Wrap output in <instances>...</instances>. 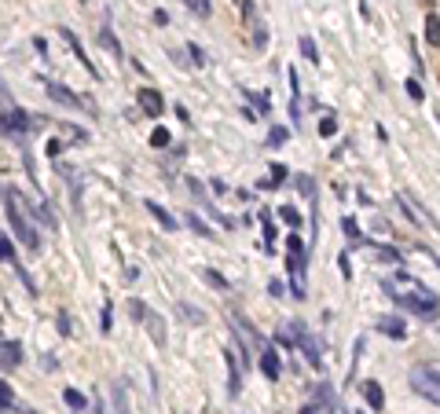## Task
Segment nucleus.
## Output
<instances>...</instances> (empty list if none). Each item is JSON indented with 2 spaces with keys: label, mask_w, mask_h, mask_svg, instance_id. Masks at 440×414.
<instances>
[{
  "label": "nucleus",
  "mask_w": 440,
  "mask_h": 414,
  "mask_svg": "<svg viewBox=\"0 0 440 414\" xmlns=\"http://www.w3.org/2000/svg\"><path fill=\"white\" fill-rule=\"evenodd\" d=\"M187 55L195 59V67H205V51H202L198 44H187Z\"/></svg>",
  "instance_id": "obj_33"
},
{
  "label": "nucleus",
  "mask_w": 440,
  "mask_h": 414,
  "mask_svg": "<svg viewBox=\"0 0 440 414\" xmlns=\"http://www.w3.org/2000/svg\"><path fill=\"white\" fill-rule=\"evenodd\" d=\"M136 103H139V110H144L147 118H162V110H165L162 92H154V88H139V92H136Z\"/></svg>",
  "instance_id": "obj_8"
},
{
  "label": "nucleus",
  "mask_w": 440,
  "mask_h": 414,
  "mask_svg": "<svg viewBox=\"0 0 440 414\" xmlns=\"http://www.w3.org/2000/svg\"><path fill=\"white\" fill-rule=\"evenodd\" d=\"M287 136H290L287 128H279V125H276V128H271V132H268V144H271V147H279V144H282V139H287Z\"/></svg>",
  "instance_id": "obj_30"
},
{
  "label": "nucleus",
  "mask_w": 440,
  "mask_h": 414,
  "mask_svg": "<svg viewBox=\"0 0 440 414\" xmlns=\"http://www.w3.org/2000/svg\"><path fill=\"white\" fill-rule=\"evenodd\" d=\"M180 312H184L187 319H195V322H202V319H205V316L198 312V308H191V304H180Z\"/></svg>",
  "instance_id": "obj_36"
},
{
  "label": "nucleus",
  "mask_w": 440,
  "mask_h": 414,
  "mask_svg": "<svg viewBox=\"0 0 440 414\" xmlns=\"http://www.w3.org/2000/svg\"><path fill=\"white\" fill-rule=\"evenodd\" d=\"M187 227H191V231H195V235H198V239H213V227H210V224H205V220H202L198 213H191V209H187Z\"/></svg>",
  "instance_id": "obj_16"
},
{
  "label": "nucleus",
  "mask_w": 440,
  "mask_h": 414,
  "mask_svg": "<svg viewBox=\"0 0 440 414\" xmlns=\"http://www.w3.org/2000/svg\"><path fill=\"white\" fill-rule=\"evenodd\" d=\"M268 293H271V297H282V293H287V286H282L279 279H271V282H268Z\"/></svg>",
  "instance_id": "obj_37"
},
{
  "label": "nucleus",
  "mask_w": 440,
  "mask_h": 414,
  "mask_svg": "<svg viewBox=\"0 0 440 414\" xmlns=\"http://www.w3.org/2000/svg\"><path fill=\"white\" fill-rule=\"evenodd\" d=\"M301 51H305V59H308V62H319V48H316L312 37H301Z\"/></svg>",
  "instance_id": "obj_22"
},
{
  "label": "nucleus",
  "mask_w": 440,
  "mask_h": 414,
  "mask_svg": "<svg viewBox=\"0 0 440 414\" xmlns=\"http://www.w3.org/2000/svg\"><path fill=\"white\" fill-rule=\"evenodd\" d=\"M297 187H301V195H308V198L316 195V180L312 176H297Z\"/></svg>",
  "instance_id": "obj_27"
},
{
  "label": "nucleus",
  "mask_w": 440,
  "mask_h": 414,
  "mask_svg": "<svg viewBox=\"0 0 440 414\" xmlns=\"http://www.w3.org/2000/svg\"><path fill=\"white\" fill-rule=\"evenodd\" d=\"M334 132H338V118H334V114H323V121H319V136H334Z\"/></svg>",
  "instance_id": "obj_20"
},
{
  "label": "nucleus",
  "mask_w": 440,
  "mask_h": 414,
  "mask_svg": "<svg viewBox=\"0 0 440 414\" xmlns=\"http://www.w3.org/2000/svg\"><path fill=\"white\" fill-rule=\"evenodd\" d=\"M418 4H425V8H430V4H433V0H418Z\"/></svg>",
  "instance_id": "obj_42"
},
{
  "label": "nucleus",
  "mask_w": 440,
  "mask_h": 414,
  "mask_svg": "<svg viewBox=\"0 0 440 414\" xmlns=\"http://www.w3.org/2000/svg\"><path fill=\"white\" fill-rule=\"evenodd\" d=\"M96 41H99V48H107L114 59H121V55H125V51H121V44H118V37H114V33L107 30V26H103V30L96 33Z\"/></svg>",
  "instance_id": "obj_14"
},
{
  "label": "nucleus",
  "mask_w": 440,
  "mask_h": 414,
  "mask_svg": "<svg viewBox=\"0 0 440 414\" xmlns=\"http://www.w3.org/2000/svg\"><path fill=\"white\" fill-rule=\"evenodd\" d=\"M114 411H118V414H128V404H125V389H121V385H114Z\"/></svg>",
  "instance_id": "obj_26"
},
{
  "label": "nucleus",
  "mask_w": 440,
  "mask_h": 414,
  "mask_svg": "<svg viewBox=\"0 0 440 414\" xmlns=\"http://www.w3.org/2000/svg\"><path fill=\"white\" fill-rule=\"evenodd\" d=\"M264 44H268V26L257 19L253 22V48H264Z\"/></svg>",
  "instance_id": "obj_21"
},
{
  "label": "nucleus",
  "mask_w": 440,
  "mask_h": 414,
  "mask_svg": "<svg viewBox=\"0 0 440 414\" xmlns=\"http://www.w3.org/2000/svg\"><path fill=\"white\" fill-rule=\"evenodd\" d=\"M62 399H67V407H74V411H85V396H81V393L67 389V393H62Z\"/></svg>",
  "instance_id": "obj_25"
},
{
  "label": "nucleus",
  "mask_w": 440,
  "mask_h": 414,
  "mask_svg": "<svg viewBox=\"0 0 440 414\" xmlns=\"http://www.w3.org/2000/svg\"><path fill=\"white\" fill-rule=\"evenodd\" d=\"M59 33H62V41H67V44H70V48L77 51V59H81V62H85V70H88V74H92V77H99V70H96V62H88V55H85V48H81V41H77V37H74L70 30H59Z\"/></svg>",
  "instance_id": "obj_13"
},
{
  "label": "nucleus",
  "mask_w": 440,
  "mask_h": 414,
  "mask_svg": "<svg viewBox=\"0 0 440 414\" xmlns=\"http://www.w3.org/2000/svg\"><path fill=\"white\" fill-rule=\"evenodd\" d=\"M404 88H407V96H411V99H415V103H422V99H425V92H422V85L415 81V77H411V81H407Z\"/></svg>",
  "instance_id": "obj_29"
},
{
  "label": "nucleus",
  "mask_w": 440,
  "mask_h": 414,
  "mask_svg": "<svg viewBox=\"0 0 440 414\" xmlns=\"http://www.w3.org/2000/svg\"><path fill=\"white\" fill-rule=\"evenodd\" d=\"M301 414H316V404H308V407H301Z\"/></svg>",
  "instance_id": "obj_41"
},
{
  "label": "nucleus",
  "mask_w": 440,
  "mask_h": 414,
  "mask_svg": "<svg viewBox=\"0 0 440 414\" xmlns=\"http://www.w3.org/2000/svg\"><path fill=\"white\" fill-rule=\"evenodd\" d=\"M99 330H103V334H110V301L103 304V312H99Z\"/></svg>",
  "instance_id": "obj_32"
},
{
  "label": "nucleus",
  "mask_w": 440,
  "mask_h": 414,
  "mask_svg": "<svg viewBox=\"0 0 440 414\" xmlns=\"http://www.w3.org/2000/svg\"><path fill=\"white\" fill-rule=\"evenodd\" d=\"M359 393H364V399H367V407H371V411H382V407H385V393H382V385H378V381H371V378H367L364 385H359Z\"/></svg>",
  "instance_id": "obj_11"
},
{
  "label": "nucleus",
  "mask_w": 440,
  "mask_h": 414,
  "mask_svg": "<svg viewBox=\"0 0 440 414\" xmlns=\"http://www.w3.org/2000/svg\"><path fill=\"white\" fill-rule=\"evenodd\" d=\"M144 209H147L154 220H158V224H162L165 231H176V216H173V213H165L158 202H151V198H147V202H144Z\"/></svg>",
  "instance_id": "obj_12"
},
{
  "label": "nucleus",
  "mask_w": 440,
  "mask_h": 414,
  "mask_svg": "<svg viewBox=\"0 0 440 414\" xmlns=\"http://www.w3.org/2000/svg\"><path fill=\"white\" fill-rule=\"evenodd\" d=\"M195 11L198 15H210V0H195Z\"/></svg>",
  "instance_id": "obj_40"
},
{
  "label": "nucleus",
  "mask_w": 440,
  "mask_h": 414,
  "mask_svg": "<svg viewBox=\"0 0 440 414\" xmlns=\"http://www.w3.org/2000/svg\"><path fill=\"white\" fill-rule=\"evenodd\" d=\"M338 268H341V275H345V279H353V268H348V253L338 257Z\"/></svg>",
  "instance_id": "obj_38"
},
{
  "label": "nucleus",
  "mask_w": 440,
  "mask_h": 414,
  "mask_svg": "<svg viewBox=\"0 0 440 414\" xmlns=\"http://www.w3.org/2000/svg\"><path fill=\"white\" fill-rule=\"evenodd\" d=\"M0 396H4V411H15V399H11V385H0Z\"/></svg>",
  "instance_id": "obj_34"
},
{
  "label": "nucleus",
  "mask_w": 440,
  "mask_h": 414,
  "mask_svg": "<svg viewBox=\"0 0 440 414\" xmlns=\"http://www.w3.org/2000/svg\"><path fill=\"white\" fill-rule=\"evenodd\" d=\"M279 216H282V220H287V224H290V227H297V224H301V213H297V209H294V205H279Z\"/></svg>",
  "instance_id": "obj_23"
},
{
  "label": "nucleus",
  "mask_w": 440,
  "mask_h": 414,
  "mask_svg": "<svg viewBox=\"0 0 440 414\" xmlns=\"http://www.w3.org/2000/svg\"><path fill=\"white\" fill-rule=\"evenodd\" d=\"M385 338H396V341H404L407 338V322L400 319V316H378V322H374Z\"/></svg>",
  "instance_id": "obj_9"
},
{
  "label": "nucleus",
  "mask_w": 440,
  "mask_h": 414,
  "mask_svg": "<svg viewBox=\"0 0 440 414\" xmlns=\"http://www.w3.org/2000/svg\"><path fill=\"white\" fill-rule=\"evenodd\" d=\"M400 279H404L415 293H400V290L393 293V290H389V293H393V301H396V308H407V312H415V316H422V319H433V316L440 312V297H437L433 290H425L422 282L407 279L404 271H400Z\"/></svg>",
  "instance_id": "obj_1"
},
{
  "label": "nucleus",
  "mask_w": 440,
  "mask_h": 414,
  "mask_svg": "<svg viewBox=\"0 0 440 414\" xmlns=\"http://www.w3.org/2000/svg\"><path fill=\"white\" fill-rule=\"evenodd\" d=\"M411 389L418 396H425L430 404H440V374L430 367H415L411 370Z\"/></svg>",
  "instance_id": "obj_4"
},
{
  "label": "nucleus",
  "mask_w": 440,
  "mask_h": 414,
  "mask_svg": "<svg viewBox=\"0 0 440 414\" xmlns=\"http://www.w3.org/2000/svg\"><path fill=\"white\" fill-rule=\"evenodd\" d=\"M44 92H48L51 99H56V103H62V107H74V110H92V107H88V103H85L81 96H77V92H70V88H67V85L44 81Z\"/></svg>",
  "instance_id": "obj_6"
},
{
  "label": "nucleus",
  "mask_w": 440,
  "mask_h": 414,
  "mask_svg": "<svg viewBox=\"0 0 440 414\" xmlns=\"http://www.w3.org/2000/svg\"><path fill=\"white\" fill-rule=\"evenodd\" d=\"M261 374H264L268 381H279V374H282V363H279L276 348H261Z\"/></svg>",
  "instance_id": "obj_10"
},
{
  "label": "nucleus",
  "mask_w": 440,
  "mask_h": 414,
  "mask_svg": "<svg viewBox=\"0 0 440 414\" xmlns=\"http://www.w3.org/2000/svg\"><path fill=\"white\" fill-rule=\"evenodd\" d=\"M133 316L136 319H144V327L151 330V338H154V345H165V322L151 312V308L144 304V301H133Z\"/></svg>",
  "instance_id": "obj_5"
},
{
  "label": "nucleus",
  "mask_w": 440,
  "mask_h": 414,
  "mask_svg": "<svg viewBox=\"0 0 440 414\" xmlns=\"http://www.w3.org/2000/svg\"><path fill=\"white\" fill-rule=\"evenodd\" d=\"M305 268H308V250H305L301 235H287V271H290V279H294L290 290H294L297 301L308 293L305 290Z\"/></svg>",
  "instance_id": "obj_3"
},
{
  "label": "nucleus",
  "mask_w": 440,
  "mask_h": 414,
  "mask_svg": "<svg viewBox=\"0 0 440 414\" xmlns=\"http://www.w3.org/2000/svg\"><path fill=\"white\" fill-rule=\"evenodd\" d=\"M287 180V165H271V180H264L261 187H276V184H282Z\"/></svg>",
  "instance_id": "obj_24"
},
{
  "label": "nucleus",
  "mask_w": 440,
  "mask_h": 414,
  "mask_svg": "<svg viewBox=\"0 0 440 414\" xmlns=\"http://www.w3.org/2000/svg\"><path fill=\"white\" fill-rule=\"evenodd\" d=\"M341 227H345V235H348V242H353V245H367V239L359 235V227H356V220H353V216H345V220H341Z\"/></svg>",
  "instance_id": "obj_19"
},
{
  "label": "nucleus",
  "mask_w": 440,
  "mask_h": 414,
  "mask_svg": "<svg viewBox=\"0 0 440 414\" xmlns=\"http://www.w3.org/2000/svg\"><path fill=\"white\" fill-rule=\"evenodd\" d=\"M19 363H22V348H19V341H4V370L19 367Z\"/></svg>",
  "instance_id": "obj_17"
},
{
  "label": "nucleus",
  "mask_w": 440,
  "mask_h": 414,
  "mask_svg": "<svg viewBox=\"0 0 440 414\" xmlns=\"http://www.w3.org/2000/svg\"><path fill=\"white\" fill-rule=\"evenodd\" d=\"M425 41H430L433 48H440V19L433 15V11H425Z\"/></svg>",
  "instance_id": "obj_15"
},
{
  "label": "nucleus",
  "mask_w": 440,
  "mask_h": 414,
  "mask_svg": "<svg viewBox=\"0 0 440 414\" xmlns=\"http://www.w3.org/2000/svg\"><path fill=\"white\" fill-rule=\"evenodd\" d=\"M4 205H8V209H4V213H8V224L15 227V235L22 239V245L37 253V250H41V239H37V231L30 227V220L22 216V205H26V202H22V195H19L15 187H8V191H4Z\"/></svg>",
  "instance_id": "obj_2"
},
{
  "label": "nucleus",
  "mask_w": 440,
  "mask_h": 414,
  "mask_svg": "<svg viewBox=\"0 0 440 414\" xmlns=\"http://www.w3.org/2000/svg\"><path fill=\"white\" fill-rule=\"evenodd\" d=\"M224 367H228V396H239L242 393V367H239L235 348H224Z\"/></svg>",
  "instance_id": "obj_7"
},
{
  "label": "nucleus",
  "mask_w": 440,
  "mask_h": 414,
  "mask_svg": "<svg viewBox=\"0 0 440 414\" xmlns=\"http://www.w3.org/2000/svg\"><path fill=\"white\" fill-rule=\"evenodd\" d=\"M437 125H440V114H437Z\"/></svg>",
  "instance_id": "obj_43"
},
{
  "label": "nucleus",
  "mask_w": 440,
  "mask_h": 414,
  "mask_svg": "<svg viewBox=\"0 0 440 414\" xmlns=\"http://www.w3.org/2000/svg\"><path fill=\"white\" fill-rule=\"evenodd\" d=\"M48 154H51V158H59V154H62V144H59V139H51V144H48Z\"/></svg>",
  "instance_id": "obj_39"
},
{
  "label": "nucleus",
  "mask_w": 440,
  "mask_h": 414,
  "mask_svg": "<svg viewBox=\"0 0 440 414\" xmlns=\"http://www.w3.org/2000/svg\"><path fill=\"white\" fill-rule=\"evenodd\" d=\"M70 330H74V327H70V316L59 312V334H62V338H70Z\"/></svg>",
  "instance_id": "obj_35"
},
{
  "label": "nucleus",
  "mask_w": 440,
  "mask_h": 414,
  "mask_svg": "<svg viewBox=\"0 0 440 414\" xmlns=\"http://www.w3.org/2000/svg\"><path fill=\"white\" fill-rule=\"evenodd\" d=\"M202 275H205V279H210V282H213V286H217V290H228V279H224V275H217V271H210V268H205V271H202Z\"/></svg>",
  "instance_id": "obj_31"
},
{
  "label": "nucleus",
  "mask_w": 440,
  "mask_h": 414,
  "mask_svg": "<svg viewBox=\"0 0 440 414\" xmlns=\"http://www.w3.org/2000/svg\"><path fill=\"white\" fill-rule=\"evenodd\" d=\"M151 147H169V132H165V128H154V132H151Z\"/></svg>",
  "instance_id": "obj_28"
},
{
  "label": "nucleus",
  "mask_w": 440,
  "mask_h": 414,
  "mask_svg": "<svg viewBox=\"0 0 440 414\" xmlns=\"http://www.w3.org/2000/svg\"><path fill=\"white\" fill-rule=\"evenodd\" d=\"M261 224H264V250L271 253V250H276V224H271V213L268 209L261 213Z\"/></svg>",
  "instance_id": "obj_18"
}]
</instances>
